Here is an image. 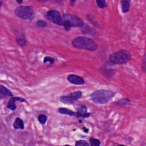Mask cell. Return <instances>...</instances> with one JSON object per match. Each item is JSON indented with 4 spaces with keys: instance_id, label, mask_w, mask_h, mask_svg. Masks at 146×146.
<instances>
[{
    "instance_id": "obj_17",
    "label": "cell",
    "mask_w": 146,
    "mask_h": 146,
    "mask_svg": "<svg viewBox=\"0 0 146 146\" xmlns=\"http://www.w3.org/2000/svg\"><path fill=\"white\" fill-rule=\"evenodd\" d=\"M96 2L98 7L100 8L103 9V8L107 7V4L105 0H97L96 1Z\"/></svg>"
},
{
    "instance_id": "obj_3",
    "label": "cell",
    "mask_w": 146,
    "mask_h": 146,
    "mask_svg": "<svg viewBox=\"0 0 146 146\" xmlns=\"http://www.w3.org/2000/svg\"><path fill=\"white\" fill-rule=\"evenodd\" d=\"M131 52L127 50H120L111 53L109 56V60L115 64H123L131 59Z\"/></svg>"
},
{
    "instance_id": "obj_25",
    "label": "cell",
    "mask_w": 146,
    "mask_h": 146,
    "mask_svg": "<svg viewBox=\"0 0 146 146\" xmlns=\"http://www.w3.org/2000/svg\"><path fill=\"white\" fill-rule=\"evenodd\" d=\"M17 2L18 3H21L23 2L22 1H17Z\"/></svg>"
},
{
    "instance_id": "obj_12",
    "label": "cell",
    "mask_w": 146,
    "mask_h": 146,
    "mask_svg": "<svg viewBox=\"0 0 146 146\" xmlns=\"http://www.w3.org/2000/svg\"><path fill=\"white\" fill-rule=\"evenodd\" d=\"M13 127L16 129H23L24 128H25L24 123H23V120L21 118L17 117L15 119V121L14 122Z\"/></svg>"
},
{
    "instance_id": "obj_15",
    "label": "cell",
    "mask_w": 146,
    "mask_h": 146,
    "mask_svg": "<svg viewBox=\"0 0 146 146\" xmlns=\"http://www.w3.org/2000/svg\"><path fill=\"white\" fill-rule=\"evenodd\" d=\"M0 94L1 95L6 96V97H12L13 96V93L10 90L7 89L6 87L3 85H1L0 86Z\"/></svg>"
},
{
    "instance_id": "obj_1",
    "label": "cell",
    "mask_w": 146,
    "mask_h": 146,
    "mask_svg": "<svg viewBox=\"0 0 146 146\" xmlns=\"http://www.w3.org/2000/svg\"><path fill=\"white\" fill-rule=\"evenodd\" d=\"M72 46L76 48L94 51L98 48L97 43L91 38L79 36L74 38L71 42Z\"/></svg>"
},
{
    "instance_id": "obj_4",
    "label": "cell",
    "mask_w": 146,
    "mask_h": 146,
    "mask_svg": "<svg viewBox=\"0 0 146 146\" xmlns=\"http://www.w3.org/2000/svg\"><path fill=\"white\" fill-rule=\"evenodd\" d=\"M63 26L67 30H69L71 27H82L84 25L83 21L79 17L68 13L63 15Z\"/></svg>"
},
{
    "instance_id": "obj_8",
    "label": "cell",
    "mask_w": 146,
    "mask_h": 146,
    "mask_svg": "<svg viewBox=\"0 0 146 146\" xmlns=\"http://www.w3.org/2000/svg\"><path fill=\"white\" fill-rule=\"evenodd\" d=\"M67 80L74 84L76 85H82L85 83L84 80L81 76H79L74 74H70L67 76Z\"/></svg>"
},
{
    "instance_id": "obj_23",
    "label": "cell",
    "mask_w": 146,
    "mask_h": 146,
    "mask_svg": "<svg viewBox=\"0 0 146 146\" xmlns=\"http://www.w3.org/2000/svg\"><path fill=\"white\" fill-rule=\"evenodd\" d=\"M141 68H142L143 71L145 72V54L143 57V62L141 65Z\"/></svg>"
},
{
    "instance_id": "obj_5",
    "label": "cell",
    "mask_w": 146,
    "mask_h": 146,
    "mask_svg": "<svg viewBox=\"0 0 146 146\" xmlns=\"http://www.w3.org/2000/svg\"><path fill=\"white\" fill-rule=\"evenodd\" d=\"M14 13L17 16L23 19L31 20L34 15L33 9L30 6H19L15 8Z\"/></svg>"
},
{
    "instance_id": "obj_6",
    "label": "cell",
    "mask_w": 146,
    "mask_h": 146,
    "mask_svg": "<svg viewBox=\"0 0 146 146\" xmlns=\"http://www.w3.org/2000/svg\"><path fill=\"white\" fill-rule=\"evenodd\" d=\"M45 17L55 24L63 26V18L60 13L57 10H51L48 11L45 14Z\"/></svg>"
},
{
    "instance_id": "obj_18",
    "label": "cell",
    "mask_w": 146,
    "mask_h": 146,
    "mask_svg": "<svg viewBox=\"0 0 146 146\" xmlns=\"http://www.w3.org/2000/svg\"><path fill=\"white\" fill-rule=\"evenodd\" d=\"M129 103V100L127 98H124V99H120L116 103L119 106H125V105L128 104Z\"/></svg>"
},
{
    "instance_id": "obj_13",
    "label": "cell",
    "mask_w": 146,
    "mask_h": 146,
    "mask_svg": "<svg viewBox=\"0 0 146 146\" xmlns=\"http://www.w3.org/2000/svg\"><path fill=\"white\" fill-rule=\"evenodd\" d=\"M17 41L21 46H25L27 43L26 39L23 33H19L17 35Z\"/></svg>"
},
{
    "instance_id": "obj_2",
    "label": "cell",
    "mask_w": 146,
    "mask_h": 146,
    "mask_svg": "<svg viewBox=\"0 0 146 146\" xmlns=\"http://www.w3.org/2000/svg\"><path fill=\"white\" fill-rule=\"evenodd\" d=\"M115 92L108 90H98L90 95L91 100L96 104H106L115 96Z\"/></svg>"
},
{
    "instance_id": "obj_22",
    "label": "cell",
    "mask_w": 146,
    "mask_h": 146,
    "mask_svg": "<svg viewBox=\"0 0 146 146\" xmlns=\"http://www.w3.org/2000/svg\"><path fill=\"white\" fill-rule=\"evenodd\" d=\"M54 59L52 57H50V56H46L43 59V63H45L47 62H49L51 64H53L54 63Z\"/></svg>"
},
{
    "instance_id": "obj_19",
    "label": "cell",
    "mask_w": 146,
    "mask_h": 146,
    "mask_svg": "<svg viewBox=\"0 0 146 146\" xmlns=\"http://www.w3.org/2000/svg\"><path fill=\"white\" fill-rule=\"evenodd\" d=\"M38 120L40 123H41L42 124H44L47 120V117L45 115L41 114L38 116Z\"/></svg>"
},
{
    "instance_id": "obj_20",
    "label": "cell",
    "mask_w": 146,
    "mask_h": 146,
    "mask_svg": "<svg viewBox=\"0 0 146 146\" xmlns=\"http://www.w3.org/2000/svg\"><path fill=\"white\" fill-rule=\"evenodd\" d=\"M75 145L76 146H82V145H85V146H88L90 145V144L86 141L84 140H78L75 142Z\"/></svg>"
},
{
    "instance_id": "obj_21",
    "label": "cell",
    "mask_w": 146,
    "mask_h": 146,
    "mask_svg": "<svg viewBox=\"0 0 146 146\" xmlns=\"http://www.w3.org/2000/svg\"><path fill=\"white\" fill-rule=\"evenodd\" d=\"M36 26L39 27H45L47 26V23L43 20H38L36 22Z\"/></svg>"
},
{
    "instance_id": "obj_14",
    "label": "cell",
    "mask_w": 146,
    "mask_h": 146,
    "mask_svg": "<svg viewBox=\"0 0 146 146\" xmlns=\"http://www.w3.org/2000/svg\"><path fill=\"white\" fill-rule=\"evenodd\" d=\"M121 11L123 13H126L129 10L130 8V1L128 0L121 1Z\"/></svg>"
},
{
    "instance_id": "obj_24",
    "label": "cell",
    "mask_w": 146,
    "mask_h": 146,
    "mask_svg": "<svg viewBox=\"0 0 146 146\" xmlns=\"http://www.w3.org/2000/svg\"><path fill=\"white\" fill-rule=\"evenodd\" d=\"M83 129L84 130V132H85L87 133V131H88V129H86L85 127H83Z\"/></svg>"
},
{
    "instance_id": "obj_11",
    "label": "cell",
    "mask_w": 146,
    "mask_h": 146,
    "mask_svg": "<svg viewBox=\"0 0 146 146\" xmlns=\"http://www.w3.org/2000/svg\"><path fill=\"white\" fill-rule=\"evenodd\" d=\"M58 111L59 113L61 114H64V115H69L71 116H76V112H74L73 111L67 109L66 108L64 107H60L58 109Z\"/></svg>"
},
{
    "instance_id": "obj_10",
    "label": "cell",
    "mask_w": 146,
    "mask_h": 146,
    "mask_svg": "<svg viewBox=\"0 0 146 146\" xmlns=\"http://www.w3.org/2000/svg\"><path fill=\"white\" fill-rule=\"evenodd\" d=\"M87 109L86 106H81L78 109V111L76 112V116L77 117H83L86 118L90 116V113L87 112Z\"/></svg>"
},
{
    "instance_id": "obj_9",
    "label": "cell",
    "mask_w": 146,
    "mask_h": 146,
    "mask_svg": "<svg viewBox=\"0 0 146 146\" xmlns=\"http://www.w3.org/2000/svg\"><path fill=\"white\" fill-rule=\"evenodd\" d=\"M26 101L25 99L21 98V97H13L12 96L7 104V108L12 110L14 111L17 108L15 106L16 102H25Z\"/></svg>"
},
{
    "instance_id": "obj_16",
    "label": "cell",
    "mask_w": 146,
    "mask_h": 146,
    "mask_svg": "<svg viewBox=\"0 0 146 146\" xmlns=\"http://www.w3.org/2000/svg\"><path fill=\"white\" fill-rule=\"evenodd\" d=\"M89 141L90 143V145L91 146H99L100 144V140L91 137L89 139Z\"/></svg>"
},
{
    "instance_id": "obj_7",
    "label": "cell",
    "mask_w": 146,
    "mask_h": 146,
    "mask_svg": "<svg viewBox=\"0 0 146 146\" xmlns=\"http://www.w3.org/2000/svg\"><path fill=\"white\" fill-rule=\"evenodd\" d=\"M82 93L80 91H76L67 95L60 97V101L64 104H72L79 100L82 96Z\"/></svg>"
}]
</instances>
